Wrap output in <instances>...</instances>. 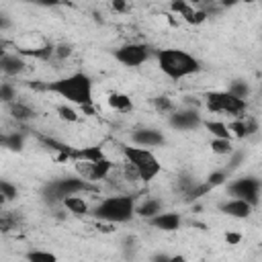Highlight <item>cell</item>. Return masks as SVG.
Returning a JSON list of instances; mask_svg holds the SVG:
<instances>
[{"instance_id": "6da1fadb", "label": "cell", "mask_w": 262, "mask_h": 262, "mask_svg": "<svg viewBox=\"0 0 262 262\" xmlns=\"http://www.w3.org/2000/svg\"><path fill=\"white\" fill-rule=\"evenodd\" d=\"M47 92L57 94L59 98H63L66 102L78 104L80 108L92 106L94 98H92V78L84 72H76L63 78H57L49 84H45Z\"/></svg>"}, {"instance_id": "7a4b0ae2", "label": "cell", "mask_w": 262, "mask_h": 262, "mask_svg": "<svg viewBox=\"0 0 262 262\" xmlns=\"http://www.w3.org/2000/svg\"><path fill=\"white\" fill-rule=\"evenodd\" d=\"M156 57L160 70L170 80H182L201 72V61L184 49H160Z\"/></svg>"}, {"instance_id": "3957f363", "label": "cell", "mask_w": 262, "mask_h": 262, "mask_svg": "<svg viewBox=\"0 0 262 262\" xmlns=\"http://www.w3.org/2000/svg\"><path fill=\"white\" fill-rule=\"evenodd\" d=\"M94 217L106 223H127L135 215V199L129 194H115L102 199L94 207Z\"/></svg>"}, {"instance_id": "277c9868", "label": "cell", "mask_w": 262, "mask_h": 262, "mask_svg": "<svg viewBox=\"0 0 262 262\" xmlns=\"http://www.w3.org/2000/svg\"><path fill=\"white\" fill-rule=\"evenodd\" d=\"M123 154H125L127 164H131L135 168L137 178L143 182L154 180L162 172V164L151 149L137 147V145H123Z\"/></svg>"}, {"instance_id": "5b68a950", "label": "cell", "mask_w": 262, "mask_h": 262, "mask_svg": "<svg viewBox=\"0 0 262 262\" xmlns=\"http://www.w3.org/2000/svg\"><path fill=\"white\" fill-rule=\"evenodd\" d=\"M205 104H207L209 113H223V115H231L233 119H244L246 117V108H248L246 100L229 94L227 90L209 92L205 96Z\"/></svg>"}, {"instance_id": "8992f818", "label": "cell", "mask_w": 262, "mask_h": 262, "mask_svg": "<svg viewBox=\"0 0 262 262\" xmlns=\"http://www.w3.org/2000/svg\"><path fill=\"white\" fill-rule=\"evenodd\" d=\"M90 184L80 178V176H68V178H57V180H49L43 188V196L47 201H63L66 196H74L80 194L82 190H88Z\"/></svg>"}, {"instance_id": "52a82bcc", "label": "cell", "mask_w": 262, "mask_h": 262, "mask_svg": "<svg viewBox=\"0 0 262 262\" xmlns=\"http://www.w3.org/2000/svg\"><path fill=\"white\" fill-rule=\"evenodd\" d=\"M115 59L127 68H137L149 59V47L143 43H127L115 49Z\"/></svg>"}, {"instance_id": "ba28073f", "label": "cell", "mask_w": 262, "mask_h": 262, "mask_svg": "<svg viewBox=\"0 0 262 262\" xmlns=\"http://www.w3.org/2000/svg\"><path fill=\"white\" fill-rule=\"evenodd\" d=\"M229 192L239 199V201H246L248 205L256 207L258 205V194H260V180L254 178V176H246V178H239L235 182L229 184Z\"/></svg>"}, {"instance_id": "9c48e42d", "label": "cell", "mask_w": 262, "mask_h": 262, "mask_svg": "<svg viewBox=\"0 0 262 262\" xmlns=\"http://www.w3.org/2000/svg\"><path fill=\"white\" fill-rule=\"evenodd\" d=\"M170 127L176 131H192L199 125H203V119L196 108H184V111H174L168 119Z\"/></svg>"}, {"instance_id": "30bf717a", "label": "cell", "mask_w": 262, "mask_h": 262, "mask_svg": "<svg viewBox=\"0 0 262 262\" xmlns=\"http://www.w3.org/2000/svg\"><path fill=\"white\" fill-rule=\"evenodd\" d=\"M113 170V162L106 158L102 162H96V164H82L78 162V172H80V178H84L86 182H98V180H104Z\"/></svg>"}, {"instance_id": "8fae6325", "label": "cell", "mask_w": 262, "mask_h": 262, "mask_svg": "<svg viewBox=\"0 0 262 262\" xmlns=\"http://www.w3.org/2000/svg\"><path fill=\"white\" fill-rule=\"evenodd\" d=\"M131 141L133 145L137 147H158V145H164L166 143V137L158 131V129H137L133 135H131Z\"/></svg>"}, {"instance_id": "7c38bea8", "label": "cell", "mask_w": 262, "mask_h": 262, "mask_svg": "<svg viewBox=\"0 0 262 262\" xmlns=\"http://www.w3.org/2000/svg\"><path fill=\"white\" fill-rule=\"evenodd\" d=\"M147 223L151 227L160 229V231H176L180 227V223H182V217L178 213H174V211H162L156 217L147 219Z\"/></svg>"}, {"instance_id": "4fadbf2b", "label": "cell", "mask_w": 262, "mask_h": 262, "mask_svg": "<svg viewBox=\"0 0 262 262\" xmlns=\"http://www.w3.org/2000/svg\"><path fill=\"white\" fill-rule=\"evenodd\" d=\"M106 160L104 151L100 145H88V147H74L72 149V162H82V164H96Z\"/></svg>"}, {"instance_id": "5bb4252c", "label": "cell", "mask_w": 262, "mask_h": 262, "mask_svg": "<svg viewBox=\"0 0 262 262\" xmlns=\"http://www.w3.org/2000/svg\"><path fill=\"white\" fill-rule=\"evenodd\" d=\"M27 70V61L18 53H6L0 57V72L4 76H18Z\"/></svg>"}, {"instance_id": "9a60e30c", "label": "cell", "mask_w": 262, "mask_h": 262, "mask_svg": "<svg viewBox=\"0 0 262 262\" xmlns=\"http://www.w3.org/2000/svg\"><path fill=\"white\" fill-rule=\"evenodd\" d=\"M252 205H248L246 201H239V199H231V201H225L219 205V211L229 215V217H235V219H248L252 215Z\"/></svg>"}, {"instance_id": "2e32d148", "label": "cell", "mask_w": 262, "mask_h": 262, "mask_svg": "<svg viewBox=\"0 0 262 262\" xmlns=\"http://www.w3.org/2000/svg\"><path fill=\"white\" fill-rule=\"evenodd\" d=\"M158 213H162V201H158V199H147L141 205H135V215H139L145 221L156 217Z\"/></svg>"}, {"instance_id": "e0dca14e", "label": "cell", "mask_w": 262, "mask_h": 262, "mask_svg": "<svg viewBox=\"0 0 262 262\" xmlns=\"http://www.w3.org/2000/svg\"><path fill=\"white\" fill-rule=\"evenodd\" d=\"M8 113H10L12 119H16V121H20V123L31 121V119L35 117V111H33L29 104L18 102V100H12V102L8 104Z\"/></svg>"}, {"instance_id": "ac0fdd59", "label": "cell", "mask_w": 262, "mask_h": 262, "mask_svg": "<svg viewBox=\"0 0 262 262\" xmlns=\"http://www.w3.org/2000/svg\"><path fill=\"white\" fill-rule=\"evenodd\" d=\"M106 102H108V106H111V108L121 111V113H127V111H131V108H133L131 98H129L127 94H121V92H113V94H108Z\"/></svg>"}, {"instance_id": "d6986e66", "label": "cell", "mask_w": 262, "mask_h": 262, "mask_svg": "<svg viewBox=\"0 0 262 262\" xmlns=\"http://www.w3.org/2000/svg\"><path fill=\"white\" fill-rule=\"evenodd\" d=\"M61 203H63V207H66L70 213H74V215H86V213H88V203H86L82 196H78V194L66 196Z\"/></svg>"}, {"instance_id": "ffe728a7", "label": "cell", "mask_w": 262, "mask_h": 262, "mask_svg": "<svg viewBox=\"0 0 262 262\" xmlns=\"http://www.w3.org/2000/svg\"><path fill=\"white\" fill-rule=\"evenodd\" d=\"M203 125L213 135V139H231L225 123H221V121H203Z\"/></svg>"}, {"instance_id": "44dd1931", "label": "cell", "mask_w": 262, "mask_h": 262, "mask_svg": "<svg viewBox=\"0 0 262 262\" xmlns=\"http://www.w3.org/2000/svg\"><path fill=\"white\" fill-rule=\"evenodd\" d=\"M18 55H31L37 59H49L53 55V45H41V47H33V49H18Z\"/></svg>"}, {"instance_id": "7402d4cb", "label": "cell", "mask_w": 262, "mask_h": 262, "mask_svg": "<svg viewBox=\"0 0 262 262\" xmlns=\"http://www.w3.org/2000/svg\"><path fill=\"white\" fill-rule=\"evenodd\" d=\"M25 145V139L20 133H6L4 135V141H2V147L6 149H12V151H20Z\"/></svg>"}, {"instance_id": "603a6c76", "label": "cell", "mask_w": 262, "mask_h": 262, "mask_svg": "<svg viewBox=\"0 0 262 262\" xmlns=\"http://www.w3.org/2000/svg\"><path fill=\"white\" fill-rule=\"evenodd\" d=\"M27 262H57V256L47 250H31L27 252Z\"/></svg>"}, {"instance_id": "cb8c5ba5", "label": "cell", "mask_w": 262, "mask_h": 262, "mask_svg": "<svg viewBox=\"0 0 262 262\" xmlns=\"http://www.w3.org/2000/svg\"><path fill=\"white\" fill-rule=\"evenodd\" d=\"M182 18L186 20V23H190V25H201V23H205V18H207V12L205 10H196V8H188L184 14H182Z\"/></svg>"}, {"instance_id": "d4e9b609", "label": "cell", "mask_w": 262, "mask_h": 262, "mask_svg": "<svg viewBox=\"0 0 262 262\" xmlns=\"http://www.w3.org/2000/svg\"><path fill=\"white\" fill-rule=\"evenodd\" d=\"M227 92L233 94V96H237V98H242V100H246L248 94H250V86L246 82H242V80H235V82H231V86H229Z\"/></svg>"}, {"instance_id": "484cf974", "label": "cell", "mask_w": 262, "mask_h": 262, "mask_svg": "<svg viewBox=\"0 0 262 262\" xmlns=\"http://www.w3.org/2000/svg\"><path fill=\"white\" fill-rule=\"evenodd\" d=\"M16 225H18V217L12 211L0 215V231H12V229H16Z\"/></svg>"}, {"instance_id": "4316f807", "label": "cell", "mask_w": 262, "mask_h": 262, "mask_svg": "<svg viewBox=\"0 0 262 262\" xmlns=\"http://www.w3.org/2000/svg\"><path fill=\"white\" fill-rule=\"evenodd\" d=\"M14 96H16V90H14V86H12L10 82H0V102H6V104H10L12 100H16Z\"/></svg>"}, {"instance_id": "83f0119b", "label": "cell", "mask_w": 262, "mask_h": 262, "mask_svg": "<svg viewBox=\"0 0 262 262\" xmlns=\"http://www.w3.org/2000/svg\"><path fill=\"white\" fill-rule=\"evenodd\" d=\"M154 106H156L158 113H174V102H172L170 96H156Z\"/></svg>"}, {"instance_id": "f1b7e54d", "label": "cell", "mask_w": 262, "mask_h": 262, "mask_svg": "<svg viewBox=\"0 0 262 262\" xmlns=\"http://www.w3.org/2000/svg\"><path fill=\"white\" fill-rule=\"evenodd\" d=\"M0 194H2L6 201H14V199L18 196V190H16V186H14L12 182L0 178Z\"/></svg>"}, {"instance_id": "f546056e", "label": "cell", "mask_w": 262, "mask_h": 262, "mask_svg": "<svg viewBox=\"0 0 262 262\" xmlns=\"http://www.w3.org/2000/svg\"><path fill=\"white\" fill-rule=\"evenodd\" d=\"M211 149L219 156L231 154V139H211Z\"/></svg>"}, {"instance_id": "4dcf8cb0", "label": "cell", "mask_w": 262, "mask_h": 262, "mask_svg": "<svg viewBox=\"0 0 262 262\" xmlns=\"http://www.w3.org/2000/svg\"><path fill=\"white\" fill-rule=\"evenodd\" d=\"M55 111H57L59 119H63V121H68V123H76V121H78V113H76L72 106H68V104H59Z\"/></svg>"}, {"instance_id": "1f68e13d", "label": "cell", "mask_w": 262, "mask_h": 262, "mask_svg": "<svg viewBox=\"0 0 262 262\" xmlns=\"http://www.w3.org/2000/svg\"><path fill=\"white\" fill-rule=\"evenodd\" d=\"M225 180H227V170H217V172H211V174H209L207 184L213 188V186H221V184H225Z\"/></svg>"}, {"instance_id": "d6a6232c", "label": "cell", "mask_w": 262, "mask_h": 262, "mask_svg": "<svg viewBox=\"0 0 262 262\" xmlns=\"http://www.w3.org/2000/svg\"><path fill=\"white\" fill-rule=\"evenodd\" d=\"M209 190H211V186H209L207 182H203V184H194V186H192V188L186 192V196H188V199H196V196L207 194Z\"/></svg>"}, {"instance_id": "836d02e7", "label": "cell", "mask_w": 262, "mask_h": 262, "mask_svg": "<svg viewBox=\"0 0 262 262\" xmlns=\"http://www.w3.org/2000/svg\"><path fill=\"white\" fill-rule=\"evenodd\" d=\"M244 123H246V137L254 135L258 131V121L252 119V117H244Z\"/></svg>"}, {"instance_id": "e575fe53", "label": "cell", "mask_w": 262, "mask_h": 262, "mask_svg": "<svg viewBox=\"0 0 262 262\" xmlns=\"http://www.w3.org/2000/svg\"><path fill=\"white\" fill-rule=\"evenodd\" d=\"M170 8H172L174 12H178V14L182 16V14H184V12H186V10L190 8V4H186L184 0H174V2L170 4Z\"/></svg>"}, {"instance_id": "d590c367", "label": "cell", "mask_w": 262, "mask_h": 262, "mask_svg": "<svg viewBox=\"0 0 262 262\" xmlns=\"http://www.w3.org/2000/svg\"><path fill=\"white\" fill-rule=\"evenodd\" d=\"M70 53H72V47H70V45H57V47H53V55L59 57V59L68 57Z\"/></svg>"}, {"instance_id": "8d00e7d4", "label": "cell", "mask_w": 262, "mask_h": 262, "mask_svg": "<svg viewBox=\"0 0 262 262\" xmlns=\"http://www.w3.org/2000/svg\"><path fill=\"white\" fill-rule=\"evenodd\" d=\"M225 242H227L229 246H237V244L242 242V233H237V231H227V233H225Z\"/></svg>"}, {"instance_id": "74e56055", "label": "cell", "mask_w": 262, "mask_h": 262, "mask_svg": "<svg viewBox=\"0 0 262 262\" xmlns=\"http://www.w3.org/2000/svg\"><path fill=\"white\" fill-rule=\"evenodd\" d=\"M151 262H170V256L164 254V252H160V254H154L151 256Z\"/></svg>"}, {"instance_id": "f35d334b", "label": "cell", "mask_w": 262, "mask_h": 262, "mask_svg": "<svg viewBox=\"0 0 262 262\" xmlns=\"http://www.w3.org/2000/svg\"><path fill=\"white\" fill-rule=\"evenodd\" d=\"M242 158H244V154H242V151H239V154H235V156H233V160L229 162V170L237 168V166H239V162H242Z\"/></svg>"}, {"instance_id": "ab89813d", "label": "cell", "mask_w": 262, "mask_h": 262, "mask_svg": "<svg viewBox=\"0 0 262 262\" xmlns=\"http://www.w3.org/2000/svg\"><path fill=\"white\" fill-rule=\"evenodd\" d=\"M113 10H127V4L125 2H113Z\"/></svg>"}, {"instance_id": "60d3db41", "label": "cell", "mask_w": 262, "mask_h": 262, "mask_svg": "<svg viewBox=\"0 0 262 262\" xmlns=\"http://www.w3.org/2000/svg\"><path fill=\"white\" fill-rule=\"evenodd\" d=\"M170 262H188L182 254H176V256H170Z\"/></svg>"}, {"instance_id": "b9f144b4", "label": "cell", "mask_w": 262, "mask_h": 262, "mask_svg": "<svg viewBox=\"0 0 262 262\" xmlns=\"http://www.w3.org/2000/svg\"><path fill=\"white\" fill-rule=\"evenodd\" d=\"M6 47H8V43H6V41H4V39H0V57H2V55H6V53H8V51H6Z\"/></svg>"}, {"instance_id": "7bdbcfd3", "label": "cell", "mask_w": 262, "mask_h": 262, "mask_svg": "<svg viewBox=\"0 0 262 262\" xmlns=\"http://www.w3.org/2000/svg\"><path fill=\"white\" fill-rule=\"evenodd\" d=\"M8 25H10V23H8V18H6V16L0 12V31H2V29H6Z\"/></svg>"}, {"instance_id": "ee69618b", "label": "cell", "mask_w": 262, "mask_h": 262, "mask_svg": "<svg viewBox=\"0 0 262 262\" xmlns=\"http://www.w3.org/2000/svg\"><path fill=\"white\" fill-rule=\"evenodd\" d=\"M4 203H6V199H4V196H2V194H0V207H2V205H4Z\"/></svg>"}, {"instance_id": "f6af8a7d", "label": "cell", "mask_w": 262, "mask_h": 262, "mask_svg": "<svg viewBox=\"0 0 262 262\" xmlns=\"http://www.w3.org/2000/svg\"><path fill=\"white\" fill-rule=\"evenodd\" d=\"M2 141H4V133L0 131V147H2Z\"/></svg>"}]
</instances>
